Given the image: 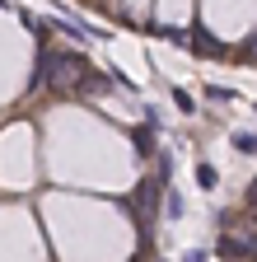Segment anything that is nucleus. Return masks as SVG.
<instances>
[{
    "label": "nucleus",
    "instance_id": "6e6552de",
    "mask_svg": "<svg viewBox=\"0 0 257 262\" xmlns=\"http://www.w3.org/2000/svg\"><path fill=\"white\" fill-rule=\"evenodd\" d=\"M206 98H211V103H234V89H224V84H206Z\"/></svg>",
    "mask_w": 257,
    "mask_h": 262
},
{
    "label": "nucleus",
    "instance_id": "20e7f679",
    "mask_svg": "<svg viewBox=\"0 0 257 262\" xmlns=\"http://www.w3.org/2000/svg\"><path fill=\"white\" fill-rule=\"evenodd\" d=\"M187 47H192V52H201V56H211V61L229 56V47H224V42H211V33H192V38H187Z\"/></svg>",
    "mask_w": 257,
    "mask_h": 262
},
{
    "label": "nucleus",
    "instance_id": "f03ea898",
    "mask_svg": "<svg viewBox=\"0 0 257 262\" xmlns=\"http://www.w3.org/2000/svg\"><path fill=\"white\" fill-rule=\"evenodd\" d=\"M164 187H169L164 178H145V183L136 187V196L126 202V211H131L136 225H141V234L150 229V220H154V211H159V196H164Z\"/></svg>",
    "mask_w": 257,
    "mask_h": 262
},
{
    "label": "nucleus",
    "instance_id": "39448f33",
    "mask_svg": "<svg viewBox=\"0 0 257 262\" xmlns=\"http://www.w3.org/2000/svg\"><path fill=\"white\" fill-rule=\"evenodd\" d=\"M215 183H220V169H215L211 159H197V187L201 192H215Z\"/></svg>",
    "mask_w": 257,
    "mask_h": 262
},
{
    "label": "nucleus",
    "instance_id": "7ed1b4c3",
    "mask_svg": "<svg viewBox=\"0 0 257 262\" xmlns=\"http://www.w3.org/2000/svg\"><path fill=\"white\" fill-rule=\"evenodd\" d=\"M117 80H108V75H99V71H94V66H89V71L80 75V84H75V94L80 98H99V94H108Z\"/></svg>",
    "mask_w": 257,
    "mask_h": 262
},
{
    "label": "nucleus",
    "instance_id": "f8f14e48",
    "mask_svg": "<svg viewBox=\"0 0 257 262\" xmlns=\"http://www.w3.org/2000/svg\"><path fill=\"white\" fill-rule=\"evenodd\" d=\"M248 211H257V178H252V187H248Z\"/></svg>",
    "mask_w": 257,
    "mask_h": 262
},
{
    "label": "nucleus",
    "instance_id": "f257e3e1",
    "mask_svg": "<svg viewBox=\"0 0 257 262\" xmlns=\"http://www.w3.org/2000/svg\"><path fill=\"white\" fill-rule=\"evenodd\" d=\"M84 71H89V61L80 52H66V47H42V56H38V84H47V89H71L75 94Z\"/></svg>",
    "mask_w": 257,
    "mask_h": 262
},
{
    "label": "nucleus",
    "instance_id": "9b49d317",
    "mask_svg": "<svg viewBox=\"0 0 257 262\" xmlns=\"http://www.w3.org/2000/svg\"><path fill=\"white\" fill-rule=\"evenodd\" d=\"M182 262H206V253H201V248H192V253H182Z\"/></svg>",
    "mask_w": 257,
    "mask_h": 262
},
{
    "label": "nucleus",
    "instance_id": "423d86ee",
    "mask_svg": "<svg viewBox=\"0 0 257 262\" xmlns=\"http://www.w3.org/2000/svg\"><path fill=\"white\" fill-rule=\"evenodd\" d=\"M234 150L239 155H257V131H234Z\"/></svg>",
    "mask_w": 257,
    "mask_h": 262
},
{
    "label": "nucleus",
    "instance_id": "0eeeda50",
    "mask_svg": "<svg viewBox=\"0 0 257 262\" xmlns=\"http://www.w3.org/2000/svg\"><path fill=\"white\" fill-rule=\"evenodd\" d=\"M164 211H169V220H182V192L164 187Z\"/></svg>",
    "mask_w": 257,
    "mask_h": 262
},
{
    "label": "nucleus",
    "instance_id": "9d476101",
    "mask_svg": "<svg viewBox=\"0 0 257 262\" xmlns=\"http://www.w3.org/2000/svg\"><path fill=\"white\" fill-rule=\"evenodd\" d=\"M173 103H178L182 113H197V103H192V94H187V89H173Z\"/></svg>",
    "mask_w": 257,
    "mask_h": 262
},
{
    "label": "nucleus",
    "instance_id": "1a4fd4ad",
    "mask_svg": "<svg viewBox=\"0 0 257 262\" xmlns=\"http://www.w3.org/2000/svg\"><path fill=\"white\" fill-rule=\"evenodd\" d=\"M136 145H141V155H154V126H141L136 131Z\"/></svg>",
    "mask_w": 257,
    "mask_h": 262
}]
</instances>
